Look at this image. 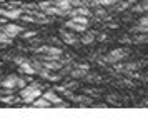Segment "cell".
Returning <instances> with one entry per match:
<instances>
[{
	"label": "cell",
	"instance_id": "22",
	"mask_svg": "<svg viewBox=\"0 0 148 140\" xmlns=\"http://www.w3.org/2000/svg\"><path fill=\"white\" fill-rule=\"evenodd\" d=\"M63 87H65V88H70V90H73V88H77V87H78V83H77L75 80H72V82H67Z\"/></svg>",
	"mask_w": 148,
	"mask_h": 140
},
{
	"label": "cell",
	"instance_id": "5",
	"mask_svg": "<svg viewBox=\"0 0 148 140\" xmlns=\"http://www.w3.org/2000/svg\"><path fill=\"white\" fill-rule=\"evenodd\" d=\"M35 52L53 55V57H57L58 60H62V57H63V50L58 48V47H52V45H42V47H38V48H35Z\"/></svg>",
	"mask_w": 148,
	"mask_h": 140
},
{
	"label": "cell",
	"instance_id": "29",
	"mask_svg": "<svg viewBox=\"0 0 148 140\" xmlns=\"http://www.w3.org/2000/svg\"><path fill=\"white\" fill-rule=\"evenodd\" d=\"M141 107H148V100H145V102L141 103Z\"/></svg>",
	"mask_w": 148,
	"mask_h": 140
},
{
	"label": "cell",
	"instance_id": "15",
	"mask_svg": "<svg viewBox=\"0 0 148 140\" xmlns=\"http://www.w3.org/2000/svg\"><path fill=\"white\" fill-rule=\"evenodd\" d=\"M32 105L34 107H38V108H47V107H52V103L48 102L47 99H43V97H38V99H35L34 102H32Z\"/></svg>",
	"mask_w": 148,
	"mask_h": 140
},
{
	"label": "cell",
	"instance_id": "30",
	"mask_svg": "<svg viewBox=\"0 0 148 140\" xmlns=\"http://www.w3.org/2000/svg\"><path fill=\"white\" fill-rule=\"evenodd\" d=\"M0 65H2V60H0Z\"/></svg>",
	"mask_w": 148,
	"mask_h": 140
},
{
	"label": "cell",
	"instance_id": "18",
	"mask_svg": "<svg viewBox=\"0 0 148 140\" xmlns=\"http://www.w3.org/2000/svg\"><path fill=\"white\" fill-rule=\"evenodd\" d=\"M93 42H95V33L93 32H88L82 37V43H83V45H90V43H93Z\"/></svg>",
	"mask_w": 148,
	"mask_h": 140
},
{
	"label": "cell",
	"instance_id": "12",
	"mask_svg": "<svg viewBox=\"0 0 148 140\" xmlns=\"http://www.w3.org/2000/svg\"><path fill=\"white\" fill-rule=\"evenodd\" d=\"M133 32H136V33H148V15L147 17H141L140 22L133 27Z\"/></svg>",
	"mask_w": 148,
	"mask_h": 140
},
{
	"label": "cell",
	"instance_id": "8",
	"mask_svg": "<svg viewBox=\"0 0 148 140\" xmlns=\"http://www.w3.org/2000/svg\"><path fill=\"white\" fill-rule=\"evenodd\" d=\"M90 70V65L88 63H78L75 68H70V75L75 77V79H80V77H85Z\"/></svg>",
	"mask_w": 148,
	"mask_h": 140
},
{
	"label": "cell",
	"instance_id": "19",
	"mask_svg": "<svg viewBox=\"0 0 148 140\" xmlns=\"http://www.w3.org/2000/svg\"><path fill=\"white\" fill-rule=\"evenodd\" d=\"M12 40H14V39H12L10 35H7L3 30L0 32V45H10V43H12Z\"/></svg>",
	"mask_w": 148,
	"mask_h": 140
},
{
	"label": "cell",
	"instance_id": "4",
	"mask_svg": "<svg viewBox=\"0 0 148 140\" xmlns=\"http://www.w3.org/2000/svg\"><path fill=\"white\" fill-rule=\"evenodd\" d=\"M27 85V80L18 77V75H7V77H3V79H0V87L2 88H23V87Z\"/></svg>",
	"mask_w": 148,
	"mask_h": 140
},
{
	"label": "cell",
	"instance_id": "16",
	"mask_svg": "<svg viewBox=\"0 0 148 140\" xmlns=\"http://www.w3.org/2000/svg\"><path fill=\"white\" fill-rule=\"evenodd\" d=\"M95 15H97V20H103V22H108V20L112 19L108 12L103 10V7H98V8H95Z\"/></svg>",
	"mask_w": 148,
	"mask_h": 140
},
{
	"label": "cell",
	"instance_id": "11",
	"mask_svg": "<svg viewBox=\"0 0 148 140\" xmlns=\"http://www.w3.org/2000/svg\"><path fill=\"white\" fill-rule=\"evenodd\" d=\"M75 15L92 17V10H90V7H73V8L68 10V17H75Z\"/></svg>",
	"mask_w": 148,
	"mask_h": 140
},
{
	"label": "cell",
	"instance_id": "25",
	"mask_svg": "<svg viewBox=\"0 0 148 140\" xmlns=\"http://www.w3.org/2000/svg\"><path fill=\"white\" fill-rule=\"evenodd\" d=\"M93 107L95 108H107L108 103H93Z\"/></svg>",
	"mask_w": 148,
	"mask_h": 140
},
{
	"label": "cell",
	"instance_id": "28",
	"mask_svg": "<svg viewBox=\"0 0 148 140\" xmlns=\"http://www.w3.org/2000/svg\"><path fill=\"white\" fill-rule=\"evenodd\" d=\"M105 39H107V35H105V33H101L100 37H98V40H105Z\"/></svg>",
	"mask_w": 148,
	"mask_h": 140
},
{
	"label": "cell",
	"instance_id": "14",
	"mask_svg": "<svg viewBox=\"0 0 148 140\" xmlns=\"http://www.w3.org/2000/svg\"><path fill=\"white\" fill-rule=\"evenodd\" d=\"M73 102H77V103H80L82 107H85V105H93L92 103V99L90 97H85V95H73Z\"/></svg>",
	"mask_w": 148,
	"mask_h": 140
},
{
	"label": "cell",
	"instance_id": "10",
	"mask_svg": "<svg viewBox=\"0 0 148 140\" xmlns=\"http://www.w3.org/2000/svg\"><path fill=\"white\" fill-rule=\"evenodd\" d=\"M60 37H62V40H63L65 43H68V45H75V43H78V37H77L73 32H70V30H63V28H62L60 30Z\"/></svg>",
	"mask_w": 148,
	"mask_h": 140
},
{
	"label": "cell",
	"instance_id": "2",
	"mask_svg": "<svg viewBox=\"0 0 148 140\" xmlns=\"http://www.w3.org/2000/svg\"><path fill=\"white\" fill-rule=\"evenodd\" d=\"M88 25H90V19L83 17V15H75V17H72L70 20L65 22V27H68L73 32H85Z\"/></svg>",
	"mask_w": 148,
	"mask_h": 140
},
{
	"label": "cell",
	"instance_id": "21",
	"mask_svg": "<svg viewBox=\"0 0 148 140\" xmlns=\"http://www.w3.org/2000/svg\"><path fill=\"white\" fill-rule=\"evenodd\" d=\"M35 35H37L35 30H30V32H25V30H23V32H22V37H23V39H32Z\"/></svg>",
	"mask_w": 148,
	"mask_h": 140
},
{
	"label": "cell",
	"instance_id": "26",
	"mask_svg": "<svg viewBox=\"0 0 148 140\" xmlns=\"http://www.w3.org/2000/svg\"><path fill=\"white\" fill-rule=\"evenodd\" d=\"M120 42H121V43H130L132 40L128 39V37H123V39H120Z\"/></svg>",
	"mask_w": 148,
	"mask_h": 140
},
{
	"label": "cell",
	"instance_id": "23",
	"mask_svg": "<svg viewBox=\"0 0 148 140\" xmlns=\"http://www.w3.org/2000/svg\"><path fill=\"white\" fill-rule=\"evenodd\" d=\"M12 60H14L17 65H20V63H23V62H27L28 59H27V57H22V55H20V57H14Z\"/></svg>",
	"mask_w": 148,
	"mask_h": 140
},
{
	"label": "cell",
	"instance_id": "13",
	"mask_svg": "<svg viewBox=\"0 0 148 140\" xmlns=\"http://www.w3.org/2000/svg\"><path fill=\"white\" fill-rule=\"evenodd\" d=\"M18 70H20L22 73H25V75H35V73H37V68H35V67L32 65V62H28V60L18 65Z\"/></svg>",
	"mask_w": 148,
	"mask_h": 140
},
{
	"label": "cell",
	"instance_id": "6",
	"mask_svg": "<svg viewBox=\"0 0 148 140\" xmlns=\"http://www.w3.org/2000/svg\"><path fill=\"white\" fill-rule=\"evenodd\" d=\"M22 10L20 7H17V8H0V17H5L8 20H18L22 17Z\"/></svg>",
	"mask_w": 148,
	"mask_h": 140
},
{
	"label": "cell",
	"instance_id": "7",
	"mask_svg": "<svg viewBox=\"0 0 148 140\" xmlns=\"http://www.w3.org/2000/svg\"><path fill=\"white\" fill-rule=\"evenodd\" d=\"M23 30H25V28H23L22 25H17V23H5V25H3V32L7 33V35H10L12 39L22 35Z\"/></svg>",
	"mask_w": 148,
	"mask_h": 140
},
{
	"label": "cell",
	"instance_id": "24",
	"mask_svg": "<svg viewBox=\"0 0 148 140\" xmlns=\"http://www.w3.org/2000/svg\"><path fill=\"white\" fill-rule=\"evenodd\" d=\"M120 83H121V85H125V87H135V83H133V82H132V80H128V79L121 80Z\"/></svg>",
	"mask_w": 148,
	"mask_h": 140
},
{
	"label": "cell",
	"instance_id": "17",
	"mask_svg": "<svg viewBox=\"0 0 148 140\" xmlns=\"http://www.w3.org/2000/svg\"><path fill=\"white\" fill-rule=\"evenodd\" d=\"M53 3H55L57 7H58L60 10H65V12H68L70 8H73L70 0H53Z\"/></svg>",
	"mask_w": 148,
	"mask_h": 140
},
{
	"label": "cell",
	"instance_id": "9",
	"mask_svg": "<svg viewBox=\"0 0 148 140\" xmlns=\"http://www.w3.org/2000/svg\"><path fill=\"white\" fill-rule=\"evenodd\" d=\"M42 97H43V99H47L48 102H50V103H52V105H60L62 102H63V100H62V97L60 95H57V92H55V90H47V92H43L42 93Z\"/></svg>",
	"mask_w": 148,
	"mask_h": 140
},
{
	"label": "cell",
	"instance_id": "27",
	"mask_svg": "<svg viewBox=\"0 0 148 140\" xmlns=\"http://www.w3.org/2000/svg\"><path fill=\"white\" fill-rule=\"evenodd\" d=\"M50 42H52V43H57V45L60 43V40H58V39H55V37H52V39H50Z\"/></svg>",
	"mask_w": 148,
	"mask_h": 140
},
{
	"label": "cell",
	"instance_id": "1",
	"mask_svg": "<svg viewBox=\"0 0 148 140\" xmlns=\"http://www.w3.org/2000/svg\"><path fill=\"white\" fill-rule=\"evenodd\" d=\"M42 95V88L38 83H32V85H25L23 88H20V99L23 103H27V105H32V102L35 99H38Z\"/></svg>",
	"mask_w": 148,
	"mask_h": 140
},
{
	"label": "cell",
	"instance_id": "3",
	"mask_svg": "<svg viewBox=\"0 0 148 140\" xmlns=\"http://www.w3.org/2000/svg\"><path fill=\"white\" fill-rule=\"evenodd\" d=\"M128 53H130L128 48H113V50H110L103 59L98 60V62H100V63H116V62H121L125 57H128Z\"/></svg>",
	"mask_w": 148,
	"mask_h": 140
},
{
	"label": "cell",
	"instance_id": "20",
	"mask_svg": "<svg viewBox=\"0 0 148 140\" xmlns=\"http://www.w3.org/2000/svg\"><path fill=\"white\" fill-rule=\"evenodd\" d=\"M120 0H98V3H100V7H112V5H115V3H118Z\"/></svg>",
	"mask_w": 148,
	"mask_h": 140
}]
</instances>
